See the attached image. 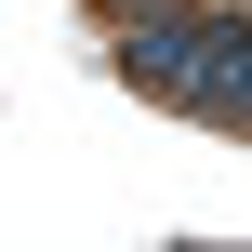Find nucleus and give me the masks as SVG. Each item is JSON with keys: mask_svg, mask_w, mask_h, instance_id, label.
Instances as JSON below:
<instances>
[{"mask_svg": "<svg viewBox=\"0 0 252 252\" xmlns=\"http://www.w3.org/2000/svg\"><path fill=\"white\" fill-rule=\"evenodd\" d=\"M120 13H133V0H120Z\"/></svg>", "mask_w": 252, "mask_h": 252, "instance_id": "1", "label": "nucleus"}]
</instances>
